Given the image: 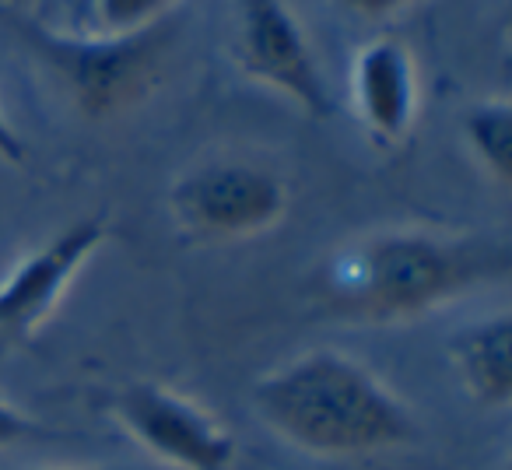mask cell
<instances>
[{"label": "cell", "mask_w": 512, "mask_h": 470, "mask_svg": "<svg viewBox=\"0 0 512 470\" xmlns=\"http://www.w3.org/2000/svg\"><path fill=\"white\" fill-rule=\"evenodd\" d=\"M169 0H92L95 25L106 36H127L158 22Z\"/></svg>", "instance_id": "obj_11"}, {"label": "cell", "mask_w": 512, "mask_h": 470, "mask_svg": "<svg viewBox=\"0 0 512 470\" xmlns=\"http://www.w3.org/2000/svg\"><path fill=\"white\" fill-rule=\"evenodd\" d=\"M253 411L281 442L309 456L358 460L418 439L411 407L358 358L334 348L302 351L253 386Z\"/></svg>", "instance_id": "obj_2"}, {"label": "cell", "mask_w": 512, "mask_h": 470, "mask_svg": "<svg viewBox=\"0 0 512 470\" xmlns=\"http://www.w3.org/2000/svg\"><path fill=\"white\" fill-rule=\"evenodd\" d=\"M43 435H50V428H46L43 421H36L18 404L0 397V449L22 446V442L43 439Z\"/></svg>", "instance_id": "obj_12"}, {"label": "cell", "mask_w": 512, "mask_h": 470, "mask_svg": "<svg viewBox=\"0 0 512 470\" xmlns=\"http://www.w3.org/2000/svg\"><path fill=\"white\" fill-rule=\"evenodd\" d=\"M463 141L484 172L502 190L512 183V106L505 99H484L463 113Z\"/></svg>", "instance_id": "obj_10"}, {"label": "cell", "mask_w": 512, "mask_h": 470, "mask_svg": "<svg viewBox=\"0 0 512 470\" xmlns=\"http://www.w3.org/2000/svg\"><path fill=\"white\" fill-rule=\"evenodd\" d=\"M22 4H29V0H22Z\"/></svg>", "instance_id": "obj_15"}, {"label": "cell", "mask_w": 512, "mask_h": 470, "mask_svg": "<svg viewBox=\"0 0 512 470\" xmlns=\"http://www.w3.org/2000/svg\"><path fill=\"white\" fill-rule=\"evenodd\" d=\"M449 362L463 390L481 407H509L512 400V320L505 313L470 323L449 337Z\"/></svg>", "instance_id": "obj_9"}, {"label": "cell", "mask_w": 512, "mask_h": 470, "mask_svg": "<svg viewBox=\"0 0 512 470\" xmlns=\"http://www.w3.org/2000/svg\"><path fill=\"white\" fill-rule=\"evenodd\" d=\"M512 250L502 239L439 228H376L316 274V309L341 323H404L502 285Z\"/></svg>", "instance_id": "obj_1"}, {"label": "cell", "mask_w": 512, "mask_h": 470, "mask_svg": "<svg viewBox=\"0 0 512 470\" xmlns=\"http://www.w3.org/2000/svg\"><path fill=\"white\" fill-rule=\"evenodd\" d=\"M32 46L46 57L74 106L88 120H113L155 88L169 50V29L148 25L127 36L95 32L92 39L46 36V29H29Z\"/></svg>", "instance_id": "obj_3"}, {"label": "cell", "mask_w": 512, "mask_h": 470, "mask_svg": "<svg viewBox=\"0 0 512 470\" xmlns=\"http://www.w3.org/2000/svg\"><path fill=\"white\" fill-rule=\"evenodd\" d=\"M341 4H344L348 11H355V15L379 22V18H393L397 11L411 8L414 0H341Z\"/></svg>", "instance_id": "obj_14"}, {"label": "cell", "mask_w": 512, "mask_h": 470, "mask_svg": "<svg viewBox=\"0 0 512 470\" xmlns=\"http://www.w3.org/2000/svg\"><path fill=\"white\" fill-rule=\"evenodd\" d=\"M0 162H8V165L29 162V144H25V137L18 134L15 123L4 113H0Z\"/></svg>", "instance_id": "obj_13"}, {"label": "cell", "mask_w": 512, "mask_h": 470, "mask_svg": "<svg viewBox=\"0 0 512 470\" xmlns=\"http://www.w3.org/2000/svg\"><path fill=\"white\" fill-rule=\"evenodd\" d=\"M351 102L376 141H404L418 116V71L404 43L376 39L358 50L351 67Z\"/></svg>", "instance_id": "obj_8"}, {"label": "cell", "mask_w": 512, "mask_h": 470, "mask_svg": "<svg viewBox=\"0 0 512 470\" xmlns=\"http://www.w3.org/2000/svg\"><path fill=\"white\" fill-rule=\"evenodd\" d=\"M235 53L253 81L292 99L313 120L330 116V88L299 18L285 0H239Z\"/></svg>", "instance_id": "obj_6"}, {"label": "cell", "mask_w": 512, "mask_h": 470, "mask_svg": "<svg viewBox=\"0 0 512 470\" xmlns=\"http://www.w3.org/2000/svg\"><path fill=\"white\" fill-rule=\"evenodd\" d=\"M176 225L204 243H228L267 232L288 211V186L278 172L242 158H214L183 172L169 190Z\"/></svg>", "instance_id": "obj_4"}, {"label": "cell", "mask_w": 512, "mask_h": 470, "mask_svg": "<svg viewBox=\"0 0 512 470\" xmlns=\"http://www.w3.org/2000/svg\"><path fill=\"white\" fill-rule=\"evenodd\" d=\"M109 411L137 446L172 470H228L235 460L225 425L172 386L137 379L109 397Z\"/></svg>", "instance_id": "obj_5"}, {"label": "cell", "mask_w": 512, "mask_h": 470, "mask_svg": "<svg viewBox=\"0 0 512 470\" xmlns=\"http://www.w3.org/2000/svg\"><path fill=\"white\" fill-rule=\"evenodd\" d=\"M106 218H78L43 246L25 253L4 278H0V334L11 341H29L67 295L71 281L106 243Z\"/></svg>", "instance_id": "obj_7"}]
</instances>
